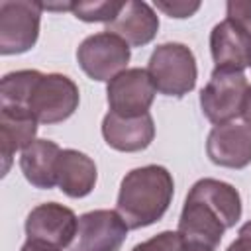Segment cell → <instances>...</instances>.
I'll list each match as a JSON object with an SVG mask.
<instances>
[{
  "instance_id": "6da1fadb",
  "label": "cell",
  "mask_w": 251,
  "mask_h": 251,
  "mask_svg": "<svg viewBox=\"0 0 251 251\" xmlns=\"http://www.w3.org/2000/svg\"><path fill=\"white\" fill-rule=\"evenodd\" d=\"M241 196L233 184L200 178L186 194L176 231L184 247L216 251L226 229L241 220Z\"/></svg>"
},
{
  "instance_id": "7a4b0ae2",
  "label": "cell",
  "mask_w": 251,
  "mask_h": 251,
  "mask_svg": "<svg viewBox=\"0 0 251 251\" xmlns=\"http://www.w3.org/2000/svg\"><path fill=\"white\" fill-rule=\"evenodd\" d=\"M175 196L173 175L161 165L131 169L120 182L116 212L129 229H141L159 222Z\"/></svg>"
},
{
  "instance_id": "3957f363",
  "label": "cell",
  "mask_w": 251,
  "mask_h": 251,
  "mask_svg": "<svg viewBox=\"0 0 251 251\" xmlns=\"http://www.w3.org/2000/svg\"><path fill=\"white\" fill-rule=\"evenodd\" d=\"M147 73L157 88L165 96L182 98L194 90L198 78L196 57L190 47L178 41L161 43L153 49Z\"/></svg>"
},
{
  "instance_id": "277c9868",
  "label": "cell",
  "mask_w": 251,
  "mask_h": 251,
  "mask_svg": "<svg viewBox=\"0 0 251 251\" xmlns=\"http://www.w3.org/2000/svg\"><path fill=\"white\" fill-rule=\"evenodd\" d=\"M80 92L76 82L61 73H39L27 102L25 110L37 120V124L53 126L69 120L78 108Z\"/></svg>"
},
{
  "instance_id": "5b68a950",
  "label": "cell",
  "mask_w": 251,
  "mask_h": 251,
  "mask_svg": "<svg viewBox=\"0 0 251 251\" xmlns=\"http://www.w3.org/2000/svg\"><path fill=\"white\" fill-rule=\"evenodd\" d=\"M247 88V76L241 71L214 69L206 86L200 90L202 114L214 126L233 122L237 116H241Z\"/></svg>"
},
{
  "instance_id": "8992f818",
  "label": "cell",
  "mask_w": 251,
  "mask_h": 251,
  "mask_svg": "<svg viewBox=\"0 0 251 251\" xmlns=\"http://www.w3.org/2000/svg\"><path fill=\"white\" fill-rule=\"evenodd\" d=\"M43 6L37 0L0 2V53L20 55L29 51L39 37Z\"/></svg>"
},
{
  "instance_id": "52a82bcc",
  "label": "cell",
  "mask_w": 251,
  "mask_h": 251,
  "mask_svg": "<svg viewBox=\"0 0 251 251\" xmlns=\"http://www.w3.org/2000/svg\"><path fill=\"white\" fill-rule=\"evenodd\" d=\"M129 59V45L108 31L84 37L76 49V61L80 69L98 82H110L114 76L124 73Z\"/></svg>"
},
{
  "instance_id": "ba28073f",
  "label": "cell",
  "mask_w": 251,
  "mask_h": 251,
  "mask_svg": "<svg viewBox=\"0 0 251 251\" xmlns=\"http://www.w3.org/2000/svg\"><path fill=\"white\" fill-rule=\"evenodd\" d=\"M25 235L27 241L55 247V249H69L75 239L78 218L76 214L57 202H45L35 206L25 218Z\"/></svg>"
},
{
  "instance_id": "9c48e42d",
  "label": "cell",
  "mask_w": 251,
  "mask_h": 251,
  "mask_svg": "<svg viewBox=\"0 0 251 251\" xmlns=\"http://www.w3.org/2000/svg\"><path fill=\"white\" fill-rule=\"evenodd\" d=\"M155 84L147 69L133 67L114 76L106 86V100L112 114L124 118H135L149 114L155 100Z\"/></svg>"
},
{
  "instance_id": "30bf717a",
  "label": "cell",
  "mask_w": 251,
  "mask_h": 251,
  "mask_svg": "<svg viewBox=\"0 0 251 251\" xmlns=\"http://www.w3.org/2000/svg\"><path fill=\"white\" fill-rule=\"evenodd\" d=\"M127 224L116 210H92L78 218V227L67 251H120Z\"/></svg>"
},
{
  "instance_id": "8fae6325",
  "label": "cell",
  "mask_w": 251,
  "mask_h": 251,
  "mask_svg": "<svg viewBox=\"0 0 251 251\" xmlns=\"http://www.w3.org/2000/svg\"><path fill=\"white\" fill-rule=\"evenodd\" d=\"M206 153L218 167L245 169L251 165V129L235 122L214 126L206 139Z\"/></svg>"
},
{
  "instance_id": "7c38bea8",
  "label": "cell",
  "mask_w": 251,
  "mask_h": 251,
  "mask_svg": "<svg viewBox=\"0 0 251 251\" xmlns=\"http://www.w3.org/2000/svg\"><path fill=\"white\" fill-rule=\"evenodd\" d=\"M210 53L216 69L243 73L251 63V33L226 18L210 31Z\"/></svg>"
},
{
  "instance_id": "4fadbf2b",
  "label": "cell",
  "mask_w": 251,
  "mask_h": 251,
  "mask_svg": "<svg viewBox=\"0 0 251 251\" xmlns=\"http://www.w3.org/2000/svg\"><path fill=\"white\" fill-rule=\"evenodd\" d=\"M104 31L118 35L129 47H143L155 39L159 31V16L147 2L127 0L118 16L106 24Z\"/></svg>"
},
{
  "instance_id": "5bb4252c",
  "label": "cell",
  "mask_w": 251,
  "mask_h": 251,
  "mask_svg": "<svg viewBox=\"0 0 251 251\" xmlns=\"http://www.w3.org/2000/svg\"><path fill=\"white\" fill-rule=\"evenodd\" d=\"M102 137L116 151H124V153L143 151L151 145L155 137V122L151 114L124 118L108 112L102 120Z\"/></svg>"
},
{
  "instance_id": "9a60e30c",
  "label": "cell",
  "mask_w": 251,
  "mask_h": 251,
  "mask_svg": "<svg viewBox=\"0 0 251 251\" xmlns=\"http://www.w3.org/2000/svg\"><path fill=\"white\" fill-rule=\"evenodd\" d=\"M37 120L22 108H0V147H2V175L10 171L16 151H24L35 141Z\"/></svg>"
},
{
  "instance_id": "2e32d148",
  "label": "cell",
  "mask_w": 251,
  "mask_h": 251,
  "mask_svg": "<svg viewBox=\"0 0 251 251\" xmlns=\"http://www.w3.org/2000/svg\"><path fill=\"white\" fill-rule=\"evenodd\" d=\"M98 173L94 161L76 149H63L57 161V186L69 198H84L92 192Z\"/></svg>"
},
{
  "instance_id": "e0dca14e",
  "label": "cell",
  "mask_w": 251,
  "mask_h": 251,
  "mask_svg": "<svg viewBox=\"0 0 251 251\" xmlns=\"http://www.w3.org/2000/svg\"><path fill=\"white\" fill-rule=\"evenodd\" d=\"M61 147L51 139H35L20 155V169L25 180L35 186L49 190L57 184V161Z\"/></svg>"
},
{
  "instance_id": "ac0fdd59",
  "label": "cell",
  "mask_w": 251,
  "mask_h": 251,
  "mask_svg": "<svg viewBox=\"0 0 251 251\" xmlns=\"http://www.w3.org/2000/svg\"><path fill=\"white\" fill-rule=\"evenodd\" d=\"M124 2L118 0H94V2H73V14L75 18L82 20V22H104L110 24L118 12L122 10Z\"/></svg>"
},
{
  "instance_id": "d6986e66",
  "label": "cell",
  "mask_w": 251,
  "mask_h": 251,
  "mask_svg": "<svg viewBox=\"0 0 251 251\" xmlns=\"http://www.w3.org/2000/svg\"><path fill=\"white\" fill-rule=\"evenodd\" d=\"M131 251H184V243L182 237L178 235V231H161L157 235H153L147 241L137 243Z\"/></svg>"
},
{
  "instance_id": "ffe728a7",
  "label": "cell",
  "mask_w": 251,
  "mask_h": 251,
  "mask_svg": "<svg viewBox=\"0 0 251 251\" xmlns=\"http://www.w3.org/2000/svg\"><path fill=\"white\" fill-rule=\"evenodd\" d=\"M155 8L167 14L169 18H190L200 10V2H186V0H155Z\"/></svg>"
},
{
  "instance_id": "44dd1931",
  "label": "cell",
  "mask_w": 251,
  "mask_h": 251,
  "mask_svg": "<svg viewBox=\"0 0 251 251\" xmlns=\"http://www.w3.org/2000/svg\"><path fill=\"white\" fill-rule=\"evenodd\" d=\"M227 20L251 33V0H229L226 4Z\"/></svg>"
},
{
  "instance_id": "7402d4cb",
  "label": "cell",
  "mask_w": 251,
  "mask_h": 251,
  "mask_svg": "<svg viewBox=\"0 0 251 251\" xmlns=\"http://www.w3.org/2000/svg\"><path fill=\"white\" fill-rule=\"evenodd\" d=\"M226 251H251V220L239 227L237 237L229 243Z\"/></svg>"
},
{
  "instance_id": "603a6c76",
  "label": "cell",
  "mask_w": 251,
  "mask_h": 251,
  "mask_svg": "<svg viewBox=\"0 0 251 251\" xmlns=\"http://www.w3.org/2000/svg\"><path fill=\"white\" fill-rule=\"evenodd\" d=\"M241 118H243V126H245L247 129H251V86L247 88L245 98H243V106H241Z\"/></svg>"
},
{
  "instance_id": "cb8c5ba5",
  "label": "cell",
  "mask_w": 251,
  "mask_h": 251,
  "mask_svg": "<svg viewBox=\"0 0 251 251\" xmlns=\"http://www.w3.org/2000/svg\"><path fill=\"white\" fill-rule=\"evenodd\" d=\"M20 251H61V249L47 247V245H39V243H33V241H25Z\"/></svg>"
},
{
  "instance_id": "d4e9b609",
  "label": "cell",
  "mask_w": 251,
  "mask_h": 251,
  "mask_svg": "<svg viewBox=\"0 0 251 251\" xmlns=\"http://www.w3.org/2000/svg\"><path fill=\"white\" fill-rule=\"evenodd\" d=\"M184 251H204V249H190V247H184Z\"/></svg>"
},
{
  "instance_id": "484cf974",
  "label": "cell",
  "mask_w": 251,
  "mask_h": 251,
  "mask_svg": "<svg viewBox=\"0 0 251 251\" xmlns=\"http://www.w3.org/2000/svg\"><path fill=\"white\" fill-rule=\"evenodd\" d=\"M249 67H251V63H249Z\"/></svg>"
}]
</instances>
